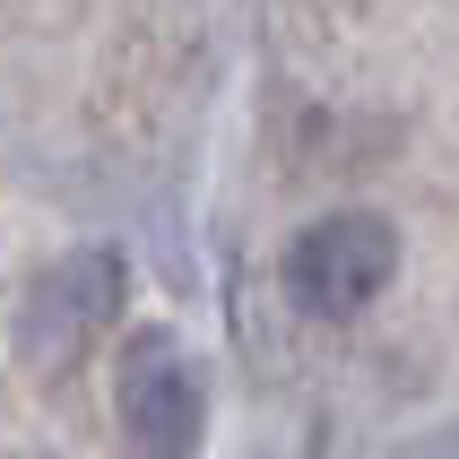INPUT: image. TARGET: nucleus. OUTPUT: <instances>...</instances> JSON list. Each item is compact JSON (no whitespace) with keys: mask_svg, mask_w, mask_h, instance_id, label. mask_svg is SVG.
<instances>
[{"mask_svg":"<svg viewBox=\"0 0 459 459\" xmlns=\"http://www.w3.org/2000/svg\"><path fill=\"white\" fill-rule=\"evenodd\" d=\"M122 304H130V260L113 252V243H78V252L44 260V269L26 278L9 347H18V364L35 382H61V373H78V364L113 338Z\"/></svg>","mask_w":459,"mask_h":459,"instance_id":"f257e3e1","label":"nucleus"},{"mask_svg":"<svg viewBox=\"0 0 459 459\" xmlns=\"http://www.w3.org/2000/svg\"><path fill=\"white\" fill-rule=\"evenodd\" d=\"M278 278H286V304L304 312V321L347 330V321H364V312L390 295V278H399V226H390L382 208H330V217L295 226Z\"/></svg>","mask_w":459,"mask_h":459,"instance_id":"f03ea898","label":"nucleus"},{"mask_svg":"<svg viewBox=\"0 0 459 459\" xmlns=\"http://www.w3.org/2000/svg\"><path fill=\"white\" fill-rule=\"evenodd\" d=\"M113 425L130 459H200L208 442V373L182 330H130L113 356Z\"/></svg>","mask_w":459,"mask_h":459,"instance_id":"7ed1b4c3","label":"nucleus"},{"mask_svg":"<svg viewBox=\"0 0 459 459\" xmlns=\"http://www.w3.org/2000/svg\"><path fill=\"white\" fill-rule=\"evenodd\" d=\"M0 459H61V451H0Z\"/></svg>","mask_w":459,"mask_h":459,"instance_id":"20e7f679","label":"nucleus"}]
</instances>
